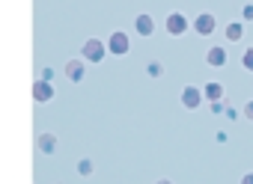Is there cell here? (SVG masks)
Listing matches in <instances>:
<instances>
[{"label":"cell","mask_w":253,"mask_h":184,"mask_svg":"<svg viewBox=\"0 0 253 184\" xmlns=\"http://www.w3.org/2000/svg\"><path fill=\"white\" fill-rule=\"evenodd\" d=\"M241 184H253V172H247V175L241 178Z\"/></svg>","instance_id":"obj_21"},{"label":"cell","mask_w":253,"mask_h":184,"mask_svg":"<svg viewBox=\"0 0 253 184\" xmlns=\"http://www.w3.org/2000/svg\"><path fill=\"white\" fill-rule=\"evenodd\" d=\"M51 98H54V86L48 80H39L36 77V83H33V101L36 104H48Z\"/></svg>","instance_id":"obj_9"},{"label":"cell","mask_w":253,"mask_h":184,"mask_svg":"<svg viewBox=\"0 0 253 184\" xmlns=\"http://www.w3.org/2000/svg\"><path fill=\"white\" fill-rule=\"evenodd\" d=\"M226 119H238V110L235 107H226Z\"/></svg>","instance_id":"obj_20"},{"label":"cell","mask_w":253,"mask_h":184,"mask_svg":"<svg viewBox=\"0 0 253 184\" xmlns=\"http://www.w3.org/2000/svg\"><path fill=\"white\" fill-rule=\"evenodd\" d=\"M155 184H173V181H170V178H158Z\"/></svg>","instance_id":"obj_22"},{"label":"cell","mask_w":253,"mask_h":184,"mask_svg":"<svg viewBox=\"0 0 253 184\" xmlns=\"http://www.w3.org/2000/svg\"><path fill=\"white\" fill-rule=\"evenodd\" d=\"M36 148H39L42 154H54V151H57V137H54L51 131H42V134L36 137Z\"/></svg>","instance_id":"obj_10"},{"label":"cell","mask_w":253,"mask_h":184,"mask_svg":"<svg viewBox=\"0 0 253 184\" xmlns=\"http://www.w3.org/2000/svg\"><path fill=\"white\" fill-rule=\"evenodd\" d=\"M128 51H131V36H128V33L116 30V33L107 36V54H113V57H125Z\"/></svg>","instance_id":"obj_2"},{"label":"cell","mask_w":253,"mask_h":184,"mask_svg":"<svg viewBox=\"0 0 253 184\" xmlns=\"http://www.w3.org/2000/svg\"><path fill=\"white\" fill-rule=\"evenodd\" d=\"M241 36H244V24L241 21L226 24V42H241Z\"/></svg>","instance_id":"obj_12"},{"label":"cell","mask_w":253,"mask_h":184,"mask_svg":"<svg viewBox=\"0 0 253 184\" xmlns=\"http://www.w3.org/2000/svg\"><path fill=\"white\" fill-rule=\"evenodd\" d=\"M241 69L253 74V45H250V48H247V51L241 54Z\"/></svg>","instance_id":"obj_13"},{"label":"cell","mask_w":253,"mask_h":184,"mask_svg":"<svg viewBox=\"0 0 253 184\" xmlns=\"http://www.w3.org/2000/svg\"><path fill=\"white\" fill-rule=\"evenodd\" d=\"M134 33H137V36H143V39L155 36V18H152V15H146V12H140V15L134 18Z\"/></svg>","instance_id":"obj_7"},{"label":"cell","mask_w":253,"mask_h":184,"mask_svg":"<svg viewBox=\"0 0 253 184\" xmlns=\"http://www.w3.org/2000/svg\"><path fill=\"white\" fill-rule=\"evenodd\" d=\"M244 116H247V119H253V101H247V104H244Z\"/></svg>","instance_id":"obj_18"},{"label":"cell","mask_w":253,"mask_h":184,"mask_svg":"<svg viewBox=\"0 0 253 184\" xmlns=\"http://www.w3.org/2000/svg\"><path fill=\"white\" fill-rule=\"evenodd\" d=\"M179 101H182V107H185V110H197V107H203L206 95H203V89H200V86H185V89H182V95H179Z\"/></svg>","instance_id":"obj_3"},{"label":"cell","mask_w":253,"mask_h":184,"mask_svg":"<svg viewBox=\"0 0 253 184\" xmlns=\"http://www.w3.org/2000/svg\"><path fill=\"white\" fill-rule=\"evenodd\" d=\"M226 45H211L209 51H206V63L211 66V69H223L226 66Z\"/></svg>","instance_id":"obj_8"},{"label":"cell","mask_w":253,"mask_h":184,"mask_svg":"<svg viewBox=\"0 0 253 184\" xmlns=\"http://www.w3.org/2000/svg\"><path fill=\"white\" fill-rule=\"evenodd\" d=\"M191 27H194L200 36H211V33H214V27H217V21H214V15H211V12H200V15L191 21Z\"/></svg>","instance_id":"obj_6"},{"label":"cell","mask_w":253,"mask_h":184,"mask_svg":"<svg viewBox=\"0 0 253 184\" xmlns=\"http://www.w3.org/2000/svg\"><path fill=\"white\" fill-rule=\"evenodd\" d=\"M39 80H48V83H51V80H54V69H42V74H39Z\"/></svg>","instance_id":"obj_17"},{"label":"cell","mask_w":253,"mask_h":184,"mask_svg":"<svg viewBox=\"0 0 253 184\" xmlns=\"http://www.w3.org/2000/svg\"><path fill=\"white\" fill-rule=\"evenodd\" d=\"M104 57H107V42H101V39H86V42H84L81 60H86V63H101Z\"/></svg>","instance_id":"obj_1"},{"label":"cell","mask_w":253,"mask_h":184,"mask_svg":"<svg viewBox=\"0 0 253 184\" xmlns=\"http://www.w3.org/2000/svg\"><path fill=\"white\" fill-rule=\"evenodd\" d=\"M188 30H191V21H188L182 12H170V15H167V33H170V36H185Z\"/></svg>","instance_id":"obj_4"},{"label":"cell","mask_w":253,"mask_h":184,"mask_svg":"<svg viewBox=\"0 0 253 184\" xmlns=\"http://www.w3.org/2000/svg\"><path fill=\"white\" fill-rule=\"evenodd\" d=\"M203 95H206V101H220V98H223V83L209 80V83L203 86Z\"/></svg>","instance_id":"obj_11"},{"label":"cell","mask_w":253,"mask_h":184,"mask_svg":"<svg viewBox=\"0 0 253 184\" xmlns=\"http://www.w3.org/2000/svg\"><path fill=\"white\" fill-rule=\"evenodd\" d=\"M146 74H149V77H161V74H164V66L155 60V63H149V66H146Z\"/></svg>","instance_id":"obj_15"},{"label":"cell","mask_w":253,"mask_h":184,"mask_svg":"<svg viewBox=\"0 0 253 184\" xmlns=\"http://www.w3.org/2000/svg\"><path fill=\"white\" fill-rule=\"evenodd\" d=\"M84 66H86V60L75 57V60H69V63L63 66V74H66V77H69L72 83H81V80L86 77V69H84Z\"/></svg>","instance_id":"obj_5"},{"label":"cell","mask_w":253,"mask_h":184,"mask_svg":"<svg viewBox=\"0 0 253 184\" xmlns=\"http://www.w3.org/2000/svg\"><path fill=\"white\" fill-rule=\"evenodd\" d=\"M211 113H223V104L220 101H211Z\"/></svg>","instance_id":"obj_19"},{"label":"cell","mask_w":253,"mask_h":184,"mask_svg":"<svg viewBox=\"0 0 253 184\" xmlns=\"http://www.w3.org/2000/svg\"><path fill=\"white\" fill-rule=\"evenodd\" d=\"M241 18H244V21H253V3H244V9H241Z\"/></svg>","instance_id":"obj_16"},{"label":"cell","mask_w":253,"mask_h":184,"mask_svg":"<svg viewBox=\"0 0 253 184\" xmlns=\"http://www.w3.org/2000/svg\"><path fill=\"white\" fill-rule=\"evenodd\" d=\"M75 169H78V175H84V178H86V175H92V160H86V157H84V160H78V166H75Z\"/></svg>","instance_id":"obj_14"}]
</instances>
